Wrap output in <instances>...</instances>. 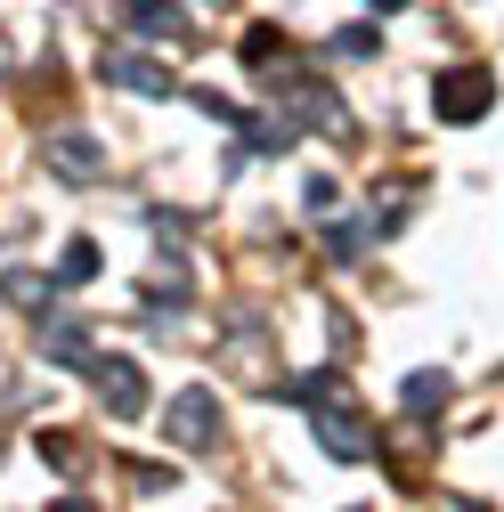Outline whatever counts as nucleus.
Wrapping results in <instances>:
<instances>
[{
	"instance_id": "nucleus-1",
	"label": "nucleus",
	"mask_w": 504,
	"mask_h": 512,
	"mask_svg": "<svg viewBox=\"0 0 504 512\" xmlns=\"http://www.w3.org/2000/svg\"><path fill=\"white\" fill-rule=\"evenodd\" d=\"M212 431H220V407H212V391H187V399L171 407V439H179V447H204Z\"/></svg>"
},
{
	"instance_id": "nucleus-2",
	"label": "nucleus",
	"mask_w": 504,
	"mask_h": 512,
	"mask_svg": "<svg viewBox=\"0 0 504 512\" xmlns=\"http://www.w3.org/2000/svg\"><path fill=\"white\" fill-rule=\"evenodd\" d=\"M439 114L448 122H480L488 114V74H448L439 82Z\"/></svg>"
},
{
	"instance_id": "nucleus-3",
	"label": "nucleus",
	"mask_w": 504,
	"mask_h": 512,
	"mask_svg": "<svg viewBox=\"0 0 504 512\" xmlns=\"http://www.w3.org/2000/svg\"><path fill=\"white\" fill-rule=\"evenodd\" d=\"M114 82H131V90H155V98L171 90V74H163V66H147V57H114Z\"/></svg>"
},
{
	"instance_id": "nucleus-4",
	"label": "nucleus",
	"mask_w": 504,
	"mask_h": 512,
	"mask_svg": "<svg viewBox=\"0 0 504 512\" xmlns=\"http://www.w3.org/2000/svg\"><path fill=\"white\" fill-rule=\"evenodd\" d=\"M106 399H114L122 415H131V407L147 399V382H139V366H106Z\"/></svg>"
},
{
	"instance_id": "nucleus-5",
	"label": "nucleus",
	"mask_w": 504,
	"mask_h": 512,
	"mask_svg": "<svg viewBox=\"0 0 504 512\" xmlns=\"http://www.w3.org/2000/svg\"><path fill=\"white\" fill-rule=\"evenodd\" d=\"M374 9H399V0H374Z\"/></svg>"
}]
</instances>
